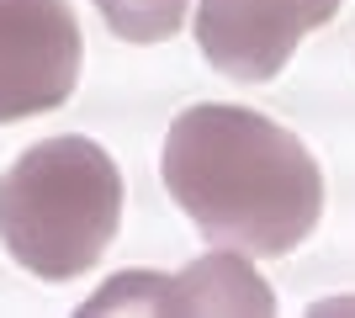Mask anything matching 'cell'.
Listing matches in <instances>:
<instances>
[{
	"instance_id": "cell-2",
	"label": "cell",
	"mask_w": 355,
	"mask_h": 318,
	"mask_svg": "<svg viewBox=\"0 0 355 318\" xmlns=\"http://www.w3.org/2000/svg\"><path fill=\"white\" fill-rule=\"evenodd\" d=\"M122 223V170L90 138H43L0 175V239L21 271L74 281Z\"/></svg>"
},
{
	"instance_id": "cell-4",
	"label": "cell",
	"mask_w": 355,
	"mask_h": 318,
	"mask_svg": "<svg viewBox=\"0 0 355 318\" xmlns=\"http://www.w3.org/2000/svg\"><path fill=\"white\" fill-rule=\"evenodd\" d=\"M101 313H180V318H212V313H239V318H270L276 292L244 255H202L186 271L159 276V271H122L112 276L90 303H80V318Z\"/></svg>"
},
{
	"instance_id": "cell-3",
	"label": "cell",
	"mask_w": 355,
	"mask_h": 318,
	"mask_svg": "<svg viewBox=\"0 0 355 318\" xmlns=\"http://www.w3.org/2000/svg\"><path fill=\"white\" fill-rule=\"evenodd\" d=\"M80 80V21L69 0H0V122L53 112Z\"/></svg>"
},
{
	"instance_id": "cell-1",
	"label": "cell",
	"mask_w": 355,
	"mask_h": 318,
	"mask_svg": "<svg viewBox=\"0 0 355 318\" xmlns=\"http://www.w3.org/2000/svg\"><path fill=\"white\" fill-rule=\"evenodd\" d=\"M159 175L196 233L239 255H286L318 228L324 170L282 122L202 101L170 122Z\"/></svg>"
},
{
	"instance_id": "cell-5",
	"label": "cell",
	"mask_w": 355,
	"mask_h": 318,
	"mask_svg": "<svg viewBox=\"0 0 355 318\" xmlns=\"http://www.w3.org/2000/svg\"><path fill=\"white\" fill-rule=\"evenodd\" d=\"M345 0H202L196 43L212 69L239 85H266L286 69L297 43L324 27Z\"/></svg>"
},
{
	"instance_id": "cell-6",
	"label": "cell",
	"mask_w": 355,
	"mask_h": 318,
	"mask_svg": "<svg viewBox=\"0 0 355 318\" xmlns=\"http://www.w3.org/2000/svg\"><path fill=\"white\" fill-rule=\"evenodd\" d=\"M96 11L128 43H164L186 21V0H96Z\"/></svg>"
}]
</instances>
